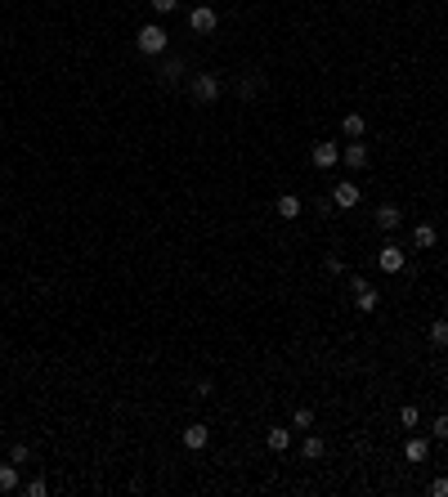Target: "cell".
<instances>
[{"mask_svg":"<svg viewBox=\"0 0 448 497\" xmlns=\"http://www.w3.org/2000/svg\"><path fill=\"white\" fill-rule=\"evenodd\" d=\"M341 161H346L350 170H364L368 161H373V152H368V143H364V139H355V143H350L346 152H341Z\"/></svg>","mask_w":448,"mask_h":497,"instance_id":"obj_8","label":"cell"},{"mask_svg":"<svg viewBox=\"0 0 448 497\" xmlns=\"http://www.w3.org/2000/svg\"><path fill=\"white\" fill-rule=\"evenodd\" d=\"M350 287H355V305H359V309H364V314H373L377 305H381V291H377V287H368L364 278H355Z\"/></svg>","mask_w":448,"mask_h":497,"instance_id":"obj_5","label":"cell"},{"mask_svg":"<svg viewBox=\"0 0 448 497\" xmlns=\"http://www.w3.org/2000/svg\"><path fill=\"white\" fill-rule=\"evenodd\" d=\"M426 453H431V444H426V439H408V444H404V457H408V462H426Z\"/></svg>","mask_w":448,"mask_h":497,"instance_id":"obj_19","label":"cell"},{"mask_svg":"<svg viewBox=\"0 0 448 497\" xmlns=\"http://www.w3.org/2000/svg\"><path fill=\"white\" fill-rule=\"evenodd\" d=\"M166 45H170V36H166V27H161V23H144L135 32V50L148 54V59H152V54H166Z\"/></svg>","mask_w":448,"mask_h":497,"instance_id":"obj_2","label":"cell"},{"mask_svg":"<svg viewBox=\"0 0 448 497\" xmlns=\"http://www.w3.org/2000/svg\"><path fill=\"white\" fill-rule=\"evenodd\" d=\"M377 224L390 233V228H399V224H404V211H399L395 202H381V206H377Z\"/></svg>","mask_w":448,"mask_h":497,"instance_id":"obj_9","label":"cell"},{"mask_svg":"<svg viewBox=\"0 0 448 497\" xmlns=\"http://www.w3.org/2000/svg\"><path fill=\"white\" fill-rule=\"evenodd\" d=\"M435 242H440V228H435V224H417L413 228V246H417V251H431Z\"/></svg>","mask_w":448,"mask_h":497,"instance_id":"obj_10","label":"cell"},{"mask_svg":"<svg viewBox=\"0 0 448 497\" xmlns=\"http://www.w3.org/2000/svg\"><path fill=\"white\" fill-rule=\"evenodd\" d=\"M310 161H314V166H319V170H332V166H337V161H341V148H337V143H314Z\"/></svg>","mask_w":448,"mask_h":497,"instance_id":"obj_7","label":"cell"},{"mask_svg":"<svg viewBox=\"0 0 448 497\" xmlns=\"http://www.w3.org/2000/svg\"><path fill=\"white\" fill-rule=\"evenodd\" d=\"M332 206H341V211L359 206V184H355V179H341V184L332 188Z\"/></svg>","mask_w":448,"mask_h":497,"instance_id":"obj_6","label":"cell"},{"mask_svg":"<svg viewBox=\"0 0 448 497\" xmlns=\"http://www.w3.org/2000/svg\"><path fill=\"white\" fill-rule=\"evenodd\" d=\"M274 215H278V219H296L301 215V197L296 193H283L278 202H274Z\"/></svg>","mask_w":448,"mask_h":497,"instance_id":"obj_12","label":"cell"},{"mask_svg":"<svg viewBox=\"0 0 448 497\" xmlns=\"http://www.w3.org/2000/svg\"><path fill=\"white\" fill-rule=\"evenodd\" d=\"M323 453H328V444H323L319 435H310V439H305V444H301V457H305V462H319Z\"/></svg>","mask_w":448,"mask_h":497,"instance_id":"obj_18","label":"cell"},{"mask_svg":"<svg viewBox=\"0 0 448 497\" xmlns=\"http://www.w3.org/2000/svg\"><path fill=\"white\" fill-rule=\"evenodd\" d=\"M188 27H193L197 36H211L215 27H220V14H215L211 5H193L188 9Z\"/></svg>","mask_w":448,"mask_h":497,"instance_id":"obj_3","label":"cell"},{"mask_svg":"<svg viewBox=\"0 0 448 497\" xmlns=\"http://www.w3.org/2000/svg\"><path fill=\"white\" fill-rule=\"evenodd\" d=\"M188 99H193L197 108H211V103L224 99V81L215 72H197L193 81H188Z\"/></svg>","mask_w":448,"mask_h":497,"instance_id":"obj_1","label":"cell"},{"mask_svg":"<svg viewBox=\"0 0 448 497\" xmlns=\"http://www.w3.org/2000/svg\"><path fill=\"white\" fill-rule=\"evenodd\" d=\"M179 0H152V14H175Z\"/></svg>","mask_w":448,"mask_h":497,"instance_id":"obj_28","label":"cell"},{"mask_svg":"<svg viewBox=\"0 0 448 497\" xmlns=\"http://www.w3.org/2000/svg\"><path fill=\"white\" fill-rule=\"evenodd\" d=\"M256 90H265V76L260 72H247L242 81H238V94H242V99H256Z\"/></svg>","mask_w":448,"mask_h":497,"instance_id":"obj_16","label":"cell"},{"mask_svg":"<svg viewBox=\"0 0 448 497\" xmlns=\"http://www.w3.org/2000/svg\"><path fill=\"white\" fill-rule=\"evenodd\" d=\"M426 493H431V497H448V480H444V475H435V480H431V489H426Z\"/></svg>","mask_w":448,"mask_h":497,"instance_id":"obj_27","label":"cell"},{"mask_svg":"<svg viewBox=\"0 0 448 497\" xmlns=\"http://www.w3.org/2000/svg\"><path fill=\"white\" fill-rule=\"evenodd\" d=\"M179 439H184V448H188V453H202V448H206V439H211V430H206V426H188Z\"/></svg>","mask_w":448,"mask_h":497,"instance_id":"obj_11","label":"cell"},{"mask_svg":"<svg viewBox=\"0 0 448 497\" xmlns=\"http://www.w3.org/2000/svg\"><path fill=\"white\" fill-rule=\"evenodd\" d=\"M184 72H188V68H184V59H166V63H161V72H157V76H161L166 85H179V81H184Z\"/></svg>","mask_w":448,"mask_h":497,"instance_id":"obj_14","label":"cell"},{"mask_svg":"<svg viewBox=\"0 0 448 497\" xmlns=\"http://www.w3.org/2000/svg\"><path fill=\"white\" fill-rule=\"evenodd\" d=\"M27 457H32V448H27V444H14V448H9V462H14V466H27Z\"/></svg>","mask_w":448,"mask_h":497,"instance_id":"obj_24","label":"cell"},{"mask_svg":"<svg viewBox=\"0 0 448 497\" xmlns=\"http://www.w3.org/2000/svg\"><path fill=\"white\" fill-rule=\"evenodd\" d=\"M426 336H431V345H435V350H448V318H435Z\"/></svg>","mask_w":448,"mask_h":497,"instance_id":"obj_17","label":"cell"},{"mask_svg":"<svg viewBox=\"0 0 448 497\" xmlns=\"http://www.w3.org/2000/svg\"><path fill=\"white\" fill-rule=\"evenodd\" d=\"M444 130H448V121H444Z\"/></svg>","mask_w":448,"mask_h":497,"instance_id":"obj_30","label":"cell"},{"mask_svg":"<svg viewBox=\"0 0 448 497\" xmlns=\"http://www.w3.org/2000/svg\"><path fill=\"white\" fill-rule=\"evenodd\" d=\"M377 269H381V273H404V246H399V242H386V246L377 251Z\"/></svg>","mask_w":448,"mask_h":497,"instance_id":"obj_4","label":"cell"},{"mask_svg":"<svg viewBox=\"0 0 448 497\" xmlns=\"http://www.w3.org/2000/svg\"><path fill=\"white\" fill-rule=\"evenodd\" d=\"M265 444H269L274 453H283V448H292V430H287V426H269V435H265Z\"/></svg>","mask_w":448,"mask_h":497,"instance_id":"obj_15","label":"cell"},{"mask_svg":"<svg viewBox=\"0 0 448 497\" xmlns=\"http://www.w3.org/2000/svg\"><path fill=\"white\" fill-rule=\"evenodd\" d=\"M417 422H422V413H417L413 404H404V408H399V426H404V430H413Z\"/></svg>","mask_w":448,"mask_h":497,"instance_id":"obj_21","label":"cell"},{"mask_svg":"<svg viewBox=\"0 0 448 497\" xmlns=\"http://www.w3.org/2000/svg\"><path fill=\"white\" fill-rule=\"evenodd\" d=\"M23 493H27V497H45V493H50V484H45V475H36V480H27V484H23Z\"/></svg>","mask_w":448,"mask_h":497,"instance_id":"obj_22","label":"cell"},{"mask_svg":"<svg viewBox=\"0 0 448 497\" xmlns=\"http://www.w3.org/2000/svg\"><path fill=\"white\" fill-rule=\"evenodd\" d=\"M323 269H328L332 278H341V273H346V260H341V255H328V260H323Z\"/></svg>","mask_w":448,"mask_h":497,"instance_id":"obj_25","label":"cell"},{"mask_svg":"<svg viewBox=\"0 0 448 497\" xmlns=\"http://www.w3.org/2000/svg\"><path fill=\"white\" fill-rule=\"evenodd\" d=\"M341 130H346L350 139H364V135H368V117H364V112H346V121H341Z\"/></svg>","mask_w":448,"mask_h":497,"instance_id":"obj_13","label":"cell"},{"mask_svg":"<svg viewBox=\"0 0 448 497\" xmlns=\"http://www.w3.org/2000/svg\"><path fill=\"white\" fill-rule=\"evenodd\" d=\"M314 426V413L310 408H296V413H292V430H310Z\"/></svg>","mask_w":448,"mask_h":497,"instance_id":"obj_23","label":"cell"},{"mask_svg":"<svg viewBox=\"0 0 448 497\" xmlns=\"http://www.w3.org/2000/svg\"><path fill=\"white\" fill-rule=\"evenodd\" d=\"M193 395H197V399H211V395H215V381H211V377H202V381L193 386Z\"/></svg>","mask_w":448,"mask_h":497,"instance_id":"obj_26","label":"cell"},{"mask_svg":"<svg viewBox=\"0 0 448 497\" xmlns=\"http://www.w3.org/2000/svg\"><path fill=\"white\" fill-rule=\"evenodd\" d=\"M14 489H18V466L5 462L0 466V493H14Z\"/></svg>","mask_w":448,"mask_h":497,"instance_id":"obj_20","label":"cell"},{"mask_svg":"<svg viewBox=\"0 0 448 497\" xmlns=\"http://www.w3.org/2000/svg\"><path fill=\"white\" fill-rule=\"evenodd\" d=\"M435 439H444V444H448V413L435 417Z\"/></svg>","mask_w":448,"mask_h":497,"instance_id":"obj_29","label":"cell"}]
</instances>
